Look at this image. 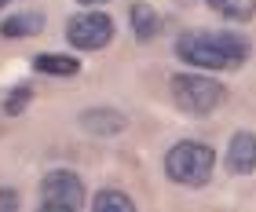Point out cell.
<instances>
[{
    "instance_id": "52a82bcc",
    "label": "cell",
    "mask_w": 256,
    "mask_h": 212,
    "mask_svg": "<svg viewBox=\"0 0 256 212\" xmlns=\"http://www.w3.org/2000/svg\"><path fill=\"white\" fill-rule=\"evenodd\" d=\"M124 124H128V121H124L118 110H102V106L80 114V128H84V132H92V136H118Z\"/></svg>"
},
{
    "instance_id": "5b68a950",
    "label": "cell",
    "mask_w": 256,
    "mask_h": 212,
    "mask_svg": "<svg viewBox=\"0 0 256 212\" xmlns=\"http://www.w3.org/2000/svg\"><path fill=\"white\" fill-rule=\"evenodd\" d=\"M66 40L80 52H99L114 40V18L99 15V11H88V15H74L66 22Z\"/></svg>"
},
{
    "instance_id": "8fae6325",
    "label": "cell",
    "mask_w": 256,
    "mask_h": 212,
    "mask_svg": "<svg viewBox=\"0 0 256 212\" xmlns=\"http://www.w3.org/2000/svg\"><path fill=\"white\" fill-rule=\"evenodd\" d=\"M205 4L230 22H249L256 15V0H205Z\"/></svg>"
},
{
    "instance_id": "ba28073f",
    "label": "cell",
    "mask_w": 256,
    "mask_h": 212,
    "mask_svg": "<svg viewBox=\"0 0 256 212\" xmlns=\"http://www.w3.org/2000/svg\"><path fill=\"white\" fill-rule=\"evenodd\" d=\"M128 18H132V33H136L139 40H154L158 33H161V15L150 4H143V0L128 8Z\"/></svg>"
},
{
    "instance_id": "5bb4252c",
    "label": "cell",
    "mask_w": 256,
    "mask_h": 212,
    "mask_svg": "<svg viewBox=\"0 0 256 212\" xmlns=\"http://www.w3.org/2000/svg\"><path fill=\"white\" fill-rule=\"evenodd\" d=\"M0 208L15 212V208H18V194H15V190H0Z\"/></svg>"
},
{
    "instance_id": "2e32d148",
    "label": "cell",
    "mask_w": 256,
    "mask_h": 212,
    "mask_svg": "<svg viewBox=\"0 0 256 212\" xmlns=\"http://www.w3.org/2000/svg\"><path fill=\"white\" fill-rule=\"evenodd\" d=\"M8 4H11V0H0V8H8Z\"/></svg>"
},
{
    "instance_id": "8992f818",
    "label": "cell",
    "mask_w": 256,
    "mask_h": 212,
    "mask_svg": "<svg viewBox=\"0 0 256 212\" xmlns=\"http://www.w3.org/2000/svg\"><path fill=\"white\" fill-rule=\"evenodd\" d=\"M227 168L238 176L256 172V132H234L227 146Z\"/></svg>"
},
{
    "instance_id": "4fadbf2b",
    "label": "cell",
    "mask_w": 256,
    "mask_h": 212,
    "mask_svg": "<svg viewBox=\"0 0 256 212\" xmlns=\"http://www.w3.org/2000/svg\"><path fill=\"white\" fill-rule=\"evenodd\" d=\"M30 99H33V92H30V88H15V92H11V96L4 99V114H11V117L22 114V110L30 106Z\"/></svg>"
},
{
    "instance_id": "9c48e42d",
    "label": "cell",
    "mask_w": 256,
    "mask_h": 212,
    "mask_svg": "<svg viewBox=\"0 0 256 212\" xmlns=\"http://www.w3.org/2000/svg\"><path fill=\"white\" fill-rule=\"evenodd\" d=\"M44 30V18L37 15V11H22V15H11L0 22V33H4L8 40H22V37H37V33Z\"/></svg>"
},
{
    "instance_id": "3957f363",
    "label": "cell",
    "mask_w": 256,
    "mask_h": 212,
    "mask_svg": "<svg viewBox=\"0 0 256 212\" xmlns=\"http://www.w3.org/2000/svg\"><path fill=\"white\" fill-rule=\"evenodd\" d=\"M172 99L183 114H194V117H205L212 114L220 102L227 99V92L220 80L212 77H198V74H176L172 77Z\"/></svg>"
},
{
    "instance_id": "30bf717a",
    "label": "cell",
    "mask_w": 256,
    "mask_h": 212,
    "mask_svg": "<svg viewBox=\"0 0 256 212\" xmlns=\"http://www.w3.org/2000/svg\"><path fill=\"white\" fill-rule=\"evenodd\" d=\"M33 70L37 74H52V77H77L80 62L70 58V55H37L33 58Z\"/></svg>"
},
{
    "instance_id": "7c38bea8",
    "label": "cell",
    "mask_w": 256,
    "mask_h": 212,
    "mask_svg": "<svg viewBox=\"0 0 256 212\" xmlns=\"http://www.w3.org/2000/svg\"><path fill=\"white\" fill-rule=\"evenodd\" d=\"M92 208L96 212H132L136 202L124 190H99L96 198H92Z\"/></svg>"
},
{
    "instance_id": "277c9868",
    "label": "cell",
    "mask_w": 256,
    "mask_h": 212,
    "mask_svg": "<svg viewBox=\"0 0 256 212\" xmlns=\"http://www.w3.org/2000/svg\"><path fill=\"white\" fill-rule=\"evenodd\" d=\"M84 205V183L77 172L55 168L40 180V212H77Z\"/></svg>"
},
{
    "instance_id": "6da1fadb",
    "label": "cell",
    "mask_w": 256,
    "mask_h": 212,
    "mask_svg": "<svg viewBox=\"0 0 256 212\" xmlns=\"http://www.w3.org/2000/svg\"><path fill=\"white\" fill-rule=\"evenodd\" d=\"M249 52V40L230 30H187L176 37V55L202 70H238Z\"/></svg>"
},
{
    "instance_id": "9a60e30c",
    "label": "cell",
    "mask_w": 256,
    "mask_h": 212,
    "mask_svg": "<svg viewBox=\"0 0 256 212\" xmlns=\"http://www.w3.org/2000/svg\"><path fill=\"white\" fill-rule=\"evenodd\" d=\"M77 4H88V8H96V4H106V0H77Z\"/></svg>"
},
{
    "instance_id": "7a4b0ae2",
    "label": "cell",
    "mask_w": 256,
    "mask_h": 212,
    "mask_svg": "<svg viewBox=\"0 0 256 212\" xmlns=\"http://www.w3.org/2000/svg\"><path fill=\"white\" fill-rule=\"evenodd\" d=\"M212 168H216V154L205 143H176L165 154V172L180 186H205L212 180Z\"/></svg>"
}]
</instances>
